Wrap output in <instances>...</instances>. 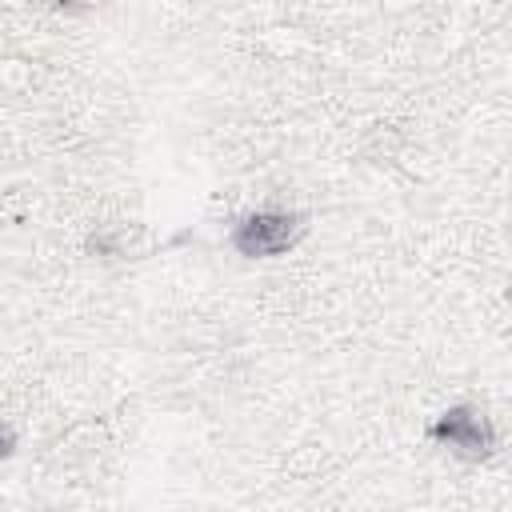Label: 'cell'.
<instances>
[{"instance_id": "6da1fadb", "label": "cell", "mask_w": 512, "mask_h": 512, "mask_svg": "<svg viewBox=\"0 0 512 512\" xmlns=\"http://www.w3.org/2000/svg\"><path fill=\"white\" fill-rule=\"evenodd\" d=\"M308 232V216L296 212V208H252L244 212L232 232H228V244L236 256L244 260H272V256H284L292 252Z\"/></svg>"}, {"instance_id": "7a4b0ae2", "label": "cell", "mask_w": 512, "mask_h": 512, "mask_svg": "<svg viewBox=\"0 0 512 512\" xmlns=\"http://www.w3.org/2000/svg\"><path fill=\"white\" fill-rule=\"evenodd\" d=\"M424 436L432 444L448 448L464 464H488L496 456V448H500L496 424L476 404H448L444 412L432 416V424L424 428Z\"/></svg>"}, {"instance_id": "3957f363", "label": "cell", "mask_w": 512, "mask_h": 512, "mask_svg": "<svg viewBox=\"0 0 512 512\" xmlns=\"http://www.w3.org/2000/svg\"><path fill=\"white\" fill-rule=\"evenodd\" d=\"M84 248L100 260H144L156 248V240L136 220H112V224H100L96 232H88Z\"/></svg>"}, {"instance_id": "277c9868", "label": "cell", "mask_w": 512, "mask_h": 512, "mask_svg": "<svg viewBox=\"0 0 512 512\" xmlns=\"http://www.w3.org/2000/svg\"><path fill=\"white\" fill-rule=\"evenodd\" d=\"M320 464H324V448H320V444H300V448H292V456L284 460V472H288V476H316Z\"/></svg>"}, {"instance_id": "5b68a950", "label": "cell", "mask_w": 512, "mask_h": 512, "mask_svg": "<svg viewBox=\"0 0 512 512\" xmlns=\"http://www.w3.org/2000/svg\"><path fill=\"white\" fill-rule=\"evenodd\" d=\"M12 452H16V432H12V424L0 420V464H4Z\"/></svg>"}, {"instance_id": "8992f818", "label": "cell", "mask_w": 512, "mask_h": 512, "mask_svg": "<svg viewBox=\"0 0 512 512\" xmlns=\"http://www.w3.org/2000/svg\"><path fill=\"white\" fill-rule=\"evenodd\" d=\"M44 4H52V8H92L96 0H44Z\"/></svg>"}]
</instances>
